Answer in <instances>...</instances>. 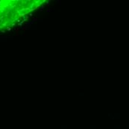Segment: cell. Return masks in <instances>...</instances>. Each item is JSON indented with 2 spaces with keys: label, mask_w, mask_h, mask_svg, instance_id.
I'll use <instances>...</instances> for the list:
<instances>
[{
  "label": "cell",
  "mask_w": 129,
  "mask_h": 129,
  "mask_svg": "<svg viewBox=\"0 0 129 129\" xmlns=\"http://www.w3.org/2000/svg\"><path fill=\"white\" fill-rule=\"evenodd\" d=\"M36 5L34 1H0V29L19 22Z\"/></svg>",
  "instance_id": "cell-1"
}]
</instances>
